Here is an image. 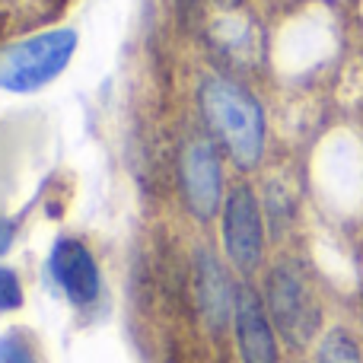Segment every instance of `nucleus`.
Here are the masks:
<instances>
[{"instance_id": "1", "label": "nucleus", "mask_w": 363, "mask_h": 363, "mask_svg": "<svg viewBox=\"0 0 363 363\" xmlns=\"http://www.w3.org/2000/svg\"><path fill=\"white\" fill-rule=\"evenodd\" d=\"M198 102L207 131L226 150L233 166L239 172L258 169L268 144V121L255 93L230 77H207L198 89Z\"/></svg>"}, {"instance_id": "2", "label": "nucleus", "mask_w": 363, "mask_h": 363, "mask_svg": "<svg viewBox=\"0 0 363 363\" xmlns=\"http://www.w3.org/2000/svg\"><path fill=\"white\" fill-rule=\"evenodd\" d=\"M262 296L271 322L287 347L303 351L322 338L325 306H322V296L306 264H300L296 258H281L277 264H271L264 274Z\"/></svg>"}, {"instance_id": "3", "label": "nucleus", "mask_w": 363, "mask_h": 363, "mask_svg": "<svg viewBox=\"0 0 363 363\" xmlns=\"http://www.w3.org/2000/svg\"><path fill=\"white\" fill-rule=\"evenodd\" d=\"M77 55L74 29H48L0 51V89L35 93L55 83Z\"/></svg>"}, {"instance_id": "4", "label": "nucleus", "mask_w": 363, "mask_h": 363, "mask_svg": "<svg viewBox=\"0 0 363 363\" xmlns=\"http://www.w3.org/2000/svg\"><path fill=\"white\" fill-rule=\"evenodd\" d=\"M179 182L188 213L201 223H211L223 207V163L217 140L207 134L185 140L179 157Z\"/></svg>"}, {"instance_id": "5", "label": "nucleus", "mask_w": 363, "mask_h": 363, "mask_svg": "<svg viewBox=\"0 0 363 363\" xmlns=\"http://www.w3.org/2000/svg\"><path fill=\"white\" fill-rule=\"evenodd\" d=\"M223 252L239 274L258 271L264 258V213L249 182L233 185L223 201Z\"/></svg>"}, {"instance_id": "6", "label": "nucleus", "mask_w": 363, "mask_h": 363, "mask_svg": "<svg viewBox=\"0 0 363 363\" xmlns=\"http://www.w3.org/2000/svg\"><path fill=\"white\" fill-rule=\"evenodd\" d=\"M233 332L242 363H277L281 360V335L268 315L264 296L252 284H239L236 309H233Z\"/></svg>"}, {"instance_id": "7", "label": "nucleus", "mask_w": 363, "mask_h": 363, "mask_svg": "<svg viewBox=\"0 0 363 363\" xmlns=\"http://www.w3.org/2000/svg\"><path fill=\"white\" fill-rule=\"evenodd\" d=\"M48 264H51V274H55L61 294L77 309H86L99 300V290H102L99 264H96L93 252L80 239H70V236L57 239L55 249H51Z\"/></svg>"}, {"instance_id": "8", "label": "nucleus", "mask_w": 363, "mask_h": 363, "mask_svg": "<svg viewBox=\"0 0 363 363\" xmlns=\"http://www.w3.org/2000/svg\"><path fill=\"white\" fill-rule=\"evenodd\" d=\"M236 290L239 284L230 281L223 262L211 249H194V300H198L201 319L207 322L211 332H223L233 322L236 309Z\"/></svg>"}, {"instance_id": "9", "label": "nucleus", "mask_w": 363, "mask_h": 363, "mask_svg": "<svg viewBox=\"0 0 363 363\" xmlns=\"http://www.w3.org/2000/svg\"><path fill=\"white\" fill-rule=\"evenodd\" d=\"M315 363H363V347L357 335L345 325L322 332V338L315 341Z\"/></svg>"}, {"instance_id": "10", "label": "nucleus", "mask_w": 363, "mask_h": 363, "mask_svg": "<svg viewBox=\"0 0 363 363\" xmlns=\"http://www.w3.org/2000/svg\"><path fill=\"white\" fill-rule=\"evenodd\" d=\"M23 306V284L19 274L6 264H0V315L4 313H16Z\"/></svg>"}, {"instance_id": "11", "label": "nucleus", "mask_w": 363, "mask_h": 363, "mask_svg": "<svg viewBox=\"0 0 363 363\" xmlns=\"http://www.w3.org/2000/svg\"><path fill=\"white\" fill-rule=\"evenodd\" d=\"M0 363H35L32 345L19 332L0 335Z\"/></svg>"}, {"instance_id": "12", "label": "nucleus", "mask_w": 363, "mask_h": 363, "mask_svg": "<svg viewBox=\"0 0 363 363\" xmlns=\"http://www.w3.org/2000/svg\"><path fill=\"white\" fill-rule=\"evenodd\" d=\"M13 239H16V223L6 217H0V255H6L13 245Z\"/></svg>"}, {"instance_id": "13", "label": "nucleus", "mask_w": 363, "mask_h": 363, "mask_svg": "<svg viewBox=\"0 0 363 363\" xmlns=\"http://www.w3.org/2000/svg\"><path fill=\"white\" fill-rule=\"evenodd\" d=\"M220 6H226V10H236V6H242L245 0H217Z\"/></svg>"}]
</instances>
